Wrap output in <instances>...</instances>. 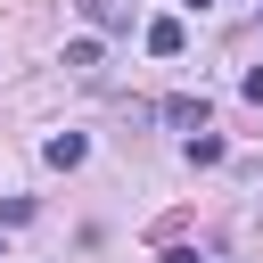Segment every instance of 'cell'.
<instances>
[{"mask_svg":"<svg viewBox=\"0 0 263 263\" xmlns=\"http://www.w3.org/2000/svg\"><path fill=\"white\" fill-rule=\"evenodd\" d=\"M41 156H49L58 173H74V164L90 156V140H82V132H49V140H41Z\"/></svg>","mask_w":263,"mask_h":263,"instance_id":"cell-1","label":"cell"},{"mask_svg":"<svg viewBox=\"0 0 263 263\" xmlns=\"http://www.w3.org/2000/svg\"><path fill=\"white\" fill-rule=\"evenodd\" d=\"M140 41H148V58H181V41H189V33H181V16H156Z\"/></svg>","mask_w":263,"mask_h":263,"instance_id":"cell-2","label":"cell"},{"mask_svg":"<svg viewBox=\"0 0 263 263\" xmlns=\"http://www.w3.org/2000/svg\"><path fill=\"white\" fill-rule=\"evenodd\" d=\"M74 8H82L99 33H123V25H132V8H123V0H74Z\"/></svg>","mask_w":263,"mask_h":263,"instance_id":"cell-3","label":"cell"},{"mask_svg":"<svg viewBox=\"0 0 263 263\" xmlns=\"http://www.w3.org/2000/svg\"><path fill=\"white\" fill-rule=\"evenodd\" d=\"M66 66L74 74H99V41H66Z\"/></svg>","mask_w":263,"mask_h":263,"instance_id":"cell-4","label":"cell"},{"mask_svg":"<svg viewBox=\"0 0 263 263\" xmlns=\"http://www.w3.org/2000/svg\"><path fill=\"white\" fill-rule=\"evenodd\" d=\"M189 164H222V140L214 132H189Z\"/></svg>","mask_w":263,"mask_h":263,"instance_id":"cell-5","label":"cell"},{"mask_svg":"<svg viewBox=\"0 0 263 263\" xmlns=\"http://www.w3.org/2000/svg\"><path fill=\"white\" fill-rule=\"evenodd\" d=\"M156 263H205V255H197V247H164Z\"/></svg>","mask_w":263,"mask_h":263,"instance_id":"cell-6","label":"cell"},{"mask_svg":"<svg viewBox=\"0 0 263 263\" xmlns=\"http://www.w3.org/2000/svg\"><path fill=\"white\" fill-rule=\"evenodd\" d=\"M181 8H214V0H181Z\"/></svg>","mask_w":263,"mask_h":263,"instance_id":"cell-7","label":"cell"},{"mask_svg":"<svg viewBox=\"0 0 263 263\" xmlns=\"http://www.w3.org/2000/svg\"><path fill=\"white\" fill-rule=\"evenodd\" d=\"M0 263H8V247H0Z\"/></svg>","mask_w":263,"mask_h":263,"instance_id":"cell-8","label":"cell"}]
</instances>
